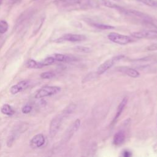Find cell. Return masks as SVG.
I'll list each match as a JSON object with an SVG mask.
<instances>
[{
    "instance_id": "1",
    "label": "cell",
    "mask_w": 157,
    "mask_h": 157,
    "mask_svg": "<svg viewBox=\"0 0 157 157\" xmlns=\"http://www.w3.org/2000/svg\"><path fill=\"white\" fill-rule=\"evenodd\" d=\"M124 55H118V56H114L105 61H104L102 64H101L98 68L97 69V72L96 73L98 74V75H101V74H102L103 73H104L105 71H107L108 69H110L113 65L114 64L121 60L122 58H124Z\"/></svg>"
},
{
    "instance_id": "2",
    "label": "cell",
    "mask_w": 157,
    "mask_h": 157,
    "mask_svg": "<svg viewBox=\"0 0 157 157\" xmlns=\"http://www.w3.org/2000/svg\"><path fill=\"white\" fill-rule=\"evenodd\" d=\"M61 88L56 86H45L40 88L36 94V98H42L52 96L59 92Z\"/></svg>"
},
{
    "instance_id": "3",
    "label": "cell",
    "mask_w": 157,
    "mask_h": 157,
    "mask_svg": "<svg viewBox=\"0 0 157 157\" xmlns=\"http://www.w3.org/2000/svg\"><path fill=\"white\" fill-rule=\"evenodd\" d=\"M107 37L110 41L120 45H126L132 41L130 37L117 33H110L108 34Z\"/></svg>"
},
{
    "instance_id": "4",
    "label": "cell",
    "mask_w": 157,
    "mask_h": 157,
    "mask_svg": "<svg viewBox=\"0 0 157 157\" xmlns=\"http://www.w3.org/2000/svg\"><path fill=\"white\" fill-rule=\"evenodd\" d=\"M64 117H65L62 113L61 115L56 116V117L53 118V120H52L50 124V131H49L50 136L51 137H53L58 132Z\"/></svg>"
},
{
    "instance_id": "5",
    "label": "cell",
    "mask_w": 157,
    "mask_h": 157,
    "mask_svg": "<svg viewBox=\"0 0 157 157\" xmlns=\"http://www.w3.org/2000/svg\"><path fill=\"white\" fill-rule=\"evenodd\" d=\"M131 36L137 39L157 37V29H151L148 30L134 32L131 34Z\"/></svg>"
},
{
    "instance_id": "6",
    "label": "cell",
    "mask_w": 157,
    "mask_h": 157,
    "mask_svg": "<svg viewBox=\"0 0 157 157\" xmlns=\"http://www.w3.org/2000/svg\"><path fill=\"white\" fill-rule=\"evenodd\" d=\"M86 39V37L83 34H66L60 38L58 39L57 42H63V41H69V42H80L85 40Z\"/></svg>"
},
{
    "instance_id": "7",
    "label": "cell",
    "mask_w": 157,
    "mask_h": 157,
    "mask_svg": "<svg viewBox=\"0 0 157 157\" xmlns=\"http://www.w3.org/2000/svg\"><path fill=\"white\" fill-rule=\"evenodd\" d=\"M117 70L121 72H123L125 74H126L127 75L133 77V78H136L137 77L139 76L140 74L139 72L131 67H129L127 66H121L117 68Z\"/></svg>"
},
{
    "instance_id": "8",
    "label": "cell",
    "mask_w": 157,
    "mask_h": 157,
    "mask_svg": "<svg viewBox=\"0 0 157 157\" xmlns=\"http://www.w3.org/2000/svg\"><path fill=\"white\" fill-rule=\"evenodd\" d=\"M29 81L23 80L18 82L17 84L13 85L10 88V93L13 94H17V93L21 91L22 90L26 89L29 85Z\"/></svg>"
},
{
    "instance_id": "9",
    "label": "cell",
    "mask_w": 157,
    "mask_h": 157,
    "mask_svg": "<svg viewBox=\"0 0 157 157\" xmlns=\"http://www.w3.org/2000/svg\"><path fill=\"white\" fill-rule=\"evenodd\" d=\"M45 143V137L41 134H39L34 136L31 140V145L33 148H39L42 147Z\"/></svg>"
},
{
    "instance_id": "10",
    "label": "cell",
    "mask_w": 157,
    "mask_h": 157,
    "mask_svg": "<svg viewBox=\"0 0 157 157\" xmlns=\"http://www.w3.org/2000/svg\"><path fill=\"white\" fill-rule=\"evenodd\" d=\"M77 4L82 9L92 8L96 7L97 5L95 0H77Z\"/></svg>"
},
{
    "instance_id": "11",
    "label": "cell",
    "mask_w": 157,
    "mask_h": 157,
    "mask_svg": "<svg viewBox=\"0 0 157 157\" xmlns=\"http://www.w3.org/2000/svg\"><path fill=\"white\" fill-rule=\"evenodd\" d=\"M127 102H128V98H126V97L124 98L117 107V110L115 115L112 120V123H114L117 120V119L120 117V116L121 115V113L123 112Z\"/></svg>"
},
{
    "instance_id": "12",
    "label": "cell",
    "mask_w": 157,
    "mask_h": 157,
    "mask_svg": "<svg viewBox=\"0 0 157 157\" xmlns=\"http://www.w3.org/2000/svg\"><path fill=\"white\" fill-rule=\"evenodd\" d=\"M125 140V134L123 131H118L113 136V144L115 145H121Z\"/></svg>"
},
{
    "instance_id": "13",
    "label": "cell",
    "mask_w": 157,
    "mask_h": 157,
    "mask_svg": "<svg viewBox=\"0 0 157 157\" xmlns=\"http://www.w3.org/2000/svg\"><path fill=\"white\" fill-rule=\"evenodd\" d=\"M80 126V121L79 119H77L72 124L71 128L69 130V132H67V138L70 139L72 136L74 134V132H75L76 131H77V130L79 129Z\"/></svg>"
},
{
    "instance_id": "14",
    "label": "cell",
    "mask_w": 157,
    "mask_h": 157,
    "mask_svg": "<svg viewBox=\"0 0 157 157\" xmlns=\"http://www.w3.org/2000/svg\"><path fill=\"white\" fill-rule=\"evenodd\" d=\"M54 2L61 7H69L76 4L77 0H55Z\"/></svg>"
},
{
    "instance_id": "15",
    "label": "cell",
    "mask_w": 157,
    "mask_h": 157,
    "mask_svg": "<svg viewBox=\"0 0 157 157\" xmlns=\"http://www.w3.org/2000/svg\"><path fill=\"white\" fill-rule=\"evenodd\" d=\"M55 59L56 61H72L74 60H75V58L71 57L63 54H60V53H56L55 55Z\"/></svg>"
},
{
    "instance_id": "16",
    "label": "cell",
    "mask_w": 157,
    "mask_h": 157,
    "mask_svg": "<svg viewBox=\"0 0 157 157\" xmlns=\"http://www.w3.org/2000/svg\"><path fill=\"white\" fill-rule=\"evenodd\" d=\"M1 111L3 114L7 115H12L15 113L13 109L9 104L3 105L1 109Z\"/></svg>"
},
{
    "instance_id": "17",
    "label": "cell",
    "mask_w": 157,
    "mask_h": 157,
    "mask_svg": "<svg viewBox=\"0 0 157 157\" xmlns=\"http://www.w3.org/2000/svg\"><path fill=\"white\" fill-rule=\"evenodd\" d=\"M91 25L96 28L100 29H111L115 28L114 26H112L111 25H105V24H102V23H91Z\"/></svg>"
},
{
    "instance_id": "18",
    "label": "cell",
    "mask_w": 157,
    "mask_h": 157,
    "mask_svg": "<svg viewBox=\"0 0 157 157\" xmlns=\"http://www.w3.org/2000/svg\"><path fill=\"white\" fill-rule=\"evenodd\" d=\"M76 107V105L74 104H71L70 105H69L63 111V112L62 113L64 117H67L69 115L71 114L75 110Z\"/></svg>"
},
{
    "instance_id": "19",
    "label": "cell",
    "mask_w": 157,
    "mask_h": 157,
    "mask_svg": "<svg viewBox=\"0 0 157 157\" xmlns=\"http://www.w3.org/2000/svg\"><path fill=\"white\" fill-rule=\"evenodd\" d=\"M135 1L140 2L149 7H157V1L154 0H135Z\"/></svg>"
},
{
    "instance_id": "20",
    "label": "cell",
    "mask_w": 157,
    "mask_h": 157,
    "mask_svg": "<svg viewBox=\"0 0 157 157\" xmlns=\"http://www.w3.org/2000/svg\"><path fill=\"white\" fill-rule=\"evenodd\" d=\"M26 64L27 67L29 68H40L42 67L40 63H38L33 59H29Z\"/></svg>"
},
{
    "instance_id": "21",
    "label": "cell",
    "mask_w": 157,
    "mask_h": 157,
    "mask_svg": "<svg viewBox=\"0 0 157 157\" xmlns=\"http://www.w3.org/2000/svg\"><path fill=\"white\" fill-rule=\"evenodd\" d=\"M8 27V23L6 21H0V34L5 33L7 31Z\"/></svg>"
},
{
    "instance_id": "22",
    "label": "cell",
    "mask_w": 157,
    "mask_h": 157,
    "mask_svg": "<svg viewBox=\"0 0 157 157\" xmlns=\"http://www.w3.org/2000/svg\"><path fill=\"white\" fill-rule=\"evenodd\" d=\"M55 61V58L53 57H48L47 58H45L43 61H42L40 63L41 65L43 66H48V65H50L52 64H53Z\"/></svg>"
},
{
    "instance_id": "23",
    "label": "cell",
    "mask_w": 157,
    "mask_h": 157,
    "mask_svg": "<svg viewBox=\"0 0 157 157\" xmlns=\"http://www.w3.org/2000/svg\"><path fill=\"white\" fill-rule=\"evenodd\" d=\"M55 76V74L53 72H45L40 74V77L42 78L49 79L52 78Z\"/></svg>"
},
{
    "instance_id": "24",
    "label": "cell",
    "mask_w": 157,
    "mask_h": 157,
    "mask_svg": "<svg viewBox=\"0 0 157 157\" xmlns=\"http://www.w3.org/2000/svg\"><path fill=\"white\" fill-rule=\"evenodd\" d=\"M76 50L78 52H83V53H89L91 52V48H89V47H85V46H80V45H78V46H77L75 47Z\"/></svg>"
},
{
    "instance_id": "25",
    "label": "cell",
    "mask_w": 157,
    "mask_h": 157,
    "mask_svg": "<svg viewBox=\"0 0 157 157\" xmlns=\"http://www.w3.org/2000/svg\"><path fill=\"white\" fill-rule=\"evenodd\" d=\"M32 110V106L31 105H29V104H26L25 105H24L22 109H21V112L23 113H25V114H27L28 113H29Z\"/></svg>"
},
{
    "instance_id": "26",
    "label": "cell",
    "mask_w": 157,
    "mask_h": 157,
    "mask_svg": "<svg viewBox=\"0 0 157 157\" xmlns=\"http://www.w3.org/2000/svg\"><path fill=\"white\" fill-rule=\"evenodd\" d=\"M147 49L150 51H153V50H157V42L153 43L151 44L150 45L148 46Z\"/></svg>"
},
{
    "instance_id": "27",
    "label": "cell",
    "mask_w": 157,
    "mask_h": 157,
    "mask_svg": "<svg viewBox=\"0 0 157 157\" xmlns=\"http://www.w3.org/2000/svg\"><path fill=\"white\" fill-rule=\"evenodd\" d=\"M14 141V137L13 136H10L8 137V139L7 140V145L8 147H10Z\"/></svg>"
},
{
    "instance_id": "28",
    "label": "cell",
    "mask_w": 157,
    "mask_h": 157,
    "mask_svg": "<svg viewBox=\"0 0 157 157\" xmlns=\"http://www.w3.org/2000/svg\"><path fill=\"white\" fill-rule=\"evenodd\" d=\"M131 155V153L129 151H128V150H124L123 151V156H125V157H128V156H130Z\"/></svg>"
},
{
    "instance_id": "29",
    "label": "cell",
    "mask_w": 157,
    "mask_h": 157,
    "mask_svg": "<svg viewBox=\"0 0 157 157\" xmlns=\"http://www.w3.org/2000/svg\"><path fill=\"white\" fill-rule=\"evenodd\" d=\"M113 1H120V0H113Z\"/></svg>"
},
{
    "instance_id": "30",
    "label": "cell",
    "mask_w": 157,
    "mask_h": 157,
    "mask_svg": "<svg viewBox=\"0 0 157 157\" xmlns=\"http://www.w3.org/2000/svg\"><path fill=\"white\" fill-rule=\"evenodd\" d=\"M1 0H0V3H1Z\"/></svg>"
},
{
    "instance_id": "31",
    "label": "cell",
    "mask_w": 157,
    "mask_h": 157,
    "mask_svg": "<svg viewBox=\"0 0 157 157\" xmlns=\"http://www.w3.org/2000/svg\"><path fill=\"white\" fill-rule=\"evenodd\" d=\"M0 146H1V144H0Z\"/></svg>"
},
{
    "instance_id": "32",
    "label": "cell",
    "mask_w": 157,
    "mask_h": 157,
    "mask_svg": "<svg viewBox=\"0 0 157 157\" xmlns=\"http://www.w3.org/2000/svg\"><path fill=\"white\" fill-rule=\"evenodd\" d=\"M34 1H36V0H34Z\"/></svg>"
}]
</instances>
